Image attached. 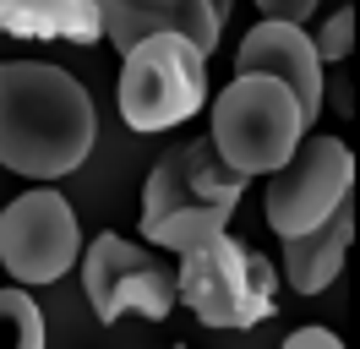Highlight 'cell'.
Returning a JSON list of instances; mask_svg holds the SVG:
<instances>
[{
  "mask_svg": "<svg viewBox=\"0 0 360 349\" xmlns=\"http://www.w3.org/2000/svg\"><path fill=\"white\" fill-rule=\"evenodd\" d=\"M229 0H98V17L110 44L126 55L131 44L153 39V33H180L191 39L202 55H213L219 27H224Z\"/></svg>",
  "mask_w": 360,
  "mask_h": 349,
  "instance_id": "30bf717a",
  "label": "cell"
},
{
  "mask_svg": "<svg viewBox=\"0 0 360 349\" xmlns=\"http://www.w3.org/2000/svg\"><path fill=\"white\" fill-rule=\"evenodd\" d=\"M349 196H355V153L338 137L316 131V137H300V148L290 153L284 170H273L262 213L278 229V240H290L316 229L322 218H333Z\"/></svg>",
  "mask_w": 360,
  "mask_h": 349,
  "instance_id": "8992f818",
  "label": "cell"
},
{
  "mask_svg": "<svg viewBox=\"0 0 360 349\" xmlns=\"http://www.w3.org/2000/svg\"><path fill=\"white\" fill-rule=\"evenodd\" d=\"M82 257L77 213L55 186H33L0 213V267L22 284H55Z\"/></svg>",
  "mask_w": 360,
  "mask_h": 349,
  "instance_id": "ba28073f",
  "label": "cell"
},
{
  "mask_svg": "<svg viewBox=\"0 0 360 349\" xmlns=\"http://www.w3.org/2000/svg\"><path fill=\"white\" fill-rule=\"evenodd\" d=\"M316 61H344L349 49H355V6H344V11H333V17L322 22V33H316Z\"/></svg>",
  "mask_w": 360,
  "mask_h": 349,
  "instance_id": "5bb4252c",
  "label": "cell"
},
{
  "mask_svg": "<svg viewBox=\"0 0 360 349\" xmlns=\"http://www.w3.org/2000/svg\"><path fill=\"white\" fill-rule=\"evenodd\" d=\"M257 11H262V22H300L316 11V0H257Z\"/></svg>",
  "mask_w": 360,
  "mask_h": 349,
  "instance_id": "9a60e30c",
  "label": "cell"
},
{
  "mask_svg": "<svg viewBox=\"0 0 360 349\" xmlns=\"http://www.w3.org/2000/svg\"><path fill=\"white\" fill-rule=\"evenodd\" d=\"M82 295L93 300L98 322H120V317L158 322L175 311V273L126 235H93V246L82 251Z\"/></svg>",
  "mask_w": 360,
  "mask_h": 349,
  "instance_id": "52a82bcc",
  "label": "cell"
},
{
  "mask_svg": "<svg viewBox=\"0 0 360 349\" xmlns=\"http://www.w3.org/2000/svg\"><path fill=\"white\" fill-rule=\"evenodd\" d=\"M349 240H355V196L338 208L333 218H322L316 229L284 240V279L300 295H322L338 279V267L349 257Z\"/></svg>",
  "mask_w": 360,
  "mask_h": 349,
  "instance_id": "8fae6325",
  "label": "cell"
},
{
  "mask_svg": "<svg viewBox=\"0 0 360 349\" xmlns=\"http://www.w3.org/2000/svg\"><path fill=\"white\" fill-rule=\"evenodd\" d=\"M273 295H278L273 262L257 257L251 246H240L229 229L180 257L175 300H186L197 311V322H207V327H229L235 333V327L268 322L273 311H278Z\"/></svg>",
  "mask_w": 360,
  "mask_h": 349,
  "instance_id": "277c9868",
  "label": "cell"
},
{
  "mask_svg": "<svg viewBox=\"0 0 360 349\" xmlns=\"http://www.w3.org/2000/svg\"><path fill=\"white\" fill-rule=\"evenodd\" d=\"M175 349H186V344H175Z\"/></svg>",
  "mask_w": 360,
  "mask_h": 349,
  "instance_id": "e0dca14e",
  "label": "cell"
},
{
  "mask_svg": "<svg viewBox=\"0 0 360 349\" xmlns=\"http://www.w3.org/2000/svg\"><path fill=\"white\" fill-rule=\"evenodd\" d=\"M115 104L131 131H169L207 104V55L180 33H153L120 55Z\"/></svg>",
  "mask_w": 360,
  "mask_h": 349,
  "instance_id": "5b68a950",
  "label": "cell"
},
{
  "mask_svg": "<svg viewBox=\"0 0 360 349\" xmlns=\"http://www.w3.org/2000/svg\"><path fill=\"white\" fill-rule=\"evenodd\" d=\"M98 142L93 93L49 61H0V164L27 180L71 174Z\"/></svg>",
  "mask_w": 360,
  "mask_h": 349,
  "instance_id": "6da1fadb",
  "label": "cell"
},
{
  "mask_svg": "<svg viewBox=\"0 0 360 349\" xmlns=\"http://www.w3.org/2000/svg\"><path fill=\"white\" fill-rule=\"evenodd\" d=\"M235 77H273L295 93V104L306 115V126H316L322 115V61H316V44L306 27L295 22H257L240 49H235Z\"/></svg>",
  "mask_w": 360,
  "mask_h": 349,
  "instance_id": "9c48e42d",
  "label": "cell"
},
{
  "mask_svg": "<svg viewBox=\"0 0 360 349\" xmlns=\"http://www.w3.org/2000/svg\"><path fill=\"white\" fill-rule=\"evenodd\" d=\"M246 191V174H235L219 158V148L197 137L180 142L153 164L148 191H142V235L164 251H197L213 235H224L235 202Z\"/></svg>",
  "mask_w": 360,
  "mask_h": 349,
  "instance_id": "7a4b0ae2",
  "label": "cell"
},
{
  "mask_svg": "<svg viewBox=\"0 0 360 349\" xmlns=\"http://www.w3.org/2000/svg\"><path fill=\"white\" fill-rule=\"evenodd\" d=\"M0 27L17 39L93 44L104 33V17H98V0H0Z\"/></svg>",
  "mask_w": 360,
  "mask_h": 349,
  "instance_id": "7c38bea8",
  "label": "cell"
},
{
  "mask_svg": "<svg viewBox=\"0 0 360 349\" xmlns=\"http://www.w3.org/2000/svg\"><path fill=\"white\" fill-rule=\"evenodd\" d=\"M0 349H44V311L22 289H0Z\"/></svg>",
  "mask_w": 360,
  "mask_h": 349,
  "instance_id": "4fadbf2b",
  "label": "cell"
},
{
  "mask_svg": "<svg viewBox=\"0 0 360 349\" xmlns=\"http://www.w3.org/2000/svg\"><path fill=\"white\" fill-rule=\"evenodd\" d=\"M306 115L295 104V93L273 77H235L213 99V131L207 142L219 148L235 174H273L290 164V153L306 137Z\"/></svg>",
  "mask_w": 360,
  "mask_h": 349,
  "instance_id": "3957f363",
  "label": "cell"
},
{
  "mask_svg": "<svg viewBox=\"0 0 360 349\" xmlns=\"http://www.w3.org/2000/svg\"><path fill=\"white\" fill-rule=\"evenodd\" d=\"M284 349H344V338L328 333V327H295L290 338H284Z\"/></svg>",
  "mask_w": 360,
  "mask_h": 349,
  "instance_id": "2e32d148",
  "label": "cell"
}]
</instances>
